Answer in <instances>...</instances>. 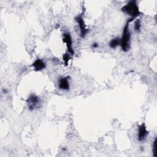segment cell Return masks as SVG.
<instances>
[{
    "instance_id": "obj_1",
    "label": "cell",
    "mask_w": 157,
    "mask_h": 157,
    "mask_svg": "<svg viewBox=\"0 0 157 157\" xmlns=\"http://www.w3.org/2000/svg\"><path fill=\"white\" fill-rule=\"evenodd\" d=\"M134 18H130L126 23L123 32V35L120 39V45L123 51L126 52L129 48V42L131 38V33L129 29V23L131 22Z\"/></svg>"
},
{
    "instance_id": "obj_2",
    "label": "cell",
    "mask_w": 157,
    "mask_h": 157,
    "mask_svg": "<svg viewBox=\"0 0 157 157\" xmlns=\"http://www.w3.org/2000/svg\"><path fill=\"white\" fill-rule=\"evenodd\" d=\"M121 10L124 13L128 14L132 18H136L139 15L140 12L136 1H131L127 4L121 8Z\"/></svg>"
},
{
    "instance_id": "obj_3",
    "label": "cell",
    "mask_w": 157,
    "mask_h": 157,
    "mask_svg": "<svg viewBox=\"0 0 157 157\" xmlns=\"http://www.w3.org/2000/svg\"><path fill=\"white\" fill-rule=\"evenodd\" d=\"M63 42L66 44L69 53L71 55H73L74 53V52L72 49V41L71 36L69 33H66L63 34Z\"/></svg>"
},
{
    "instance_id": "obj_4",
    "label": "cell",
    "mask_w": 157,
    "mask_h": 157,
    "mask_svg": "<svg viewBox=\"0 0 157 157\" xmlns=\"http://www.w3.org/2000/svg\"><path fill=\"white\" fill-rule=\"evenodd\" d=\"M27 102L28 104V107L29 109L31 110H34L35 108L37 107L38 104H39V98L34 95V94H31L28 99Z\"/></svg>"
},
{
    "instance_id": "obj_5",
    "label": "cell",
    "mask_w": 157,
    "mask_h": 157,
    "mask_svg": "<svg viewBox=\"0 0 157 157\" xmlns=\"http://www.w3.org/2000/svg\"><path fill=\"white\" fill-rule=\"evenodd\" d=\"M148 135V131L144 123H142L139 126L138 129V140L139 141H143Z\"/></svg>"
},
{
    "instance_id": "obj_6",
    "label": "cell",
    "mask_w": 157,
    "mask_h": 157,
    "mask_svg": "<svg viewBox=\"0 0 157 157\" xmlns=\"http://www.w3.org/2000/svg\"><path fill=\"white\" fill-rule=\"evenodd\" d=\"M75 20L78 22V25L80 26V31H81V36L84 37L86 35V34L87 33L88 29L85 27V25L84 24L83 18L81 16H77L75 18Z\"/></svg>"
},
{
    "instance_id": "obj_7",
    "label": "cell",
    "mask_w": 157,
    "mask_h": 157,
    "mask_svg": "<svg viewBox=\"0 0 157 157\" xmlns=\"http://www.w3.org/2000/svg\"><path fill=\"white\" fill-rule=\"evenodd\" d=\"M34 69L36 71H42V69H44L45 67V63L40 59H36L32 64Z\"/></svg>"
},
{
    "instance_id": "obj_8",
    "label": "cell",
    "mask_w": 157,
    "mask_h": 157,
    "mask_svg": "<svg viewBox=\"0 0 157 157\" xmlns=\"http://www.w3.org/2000/svg\"><path fill=\"white\" fill-rule=\"evenodd\" d=\"M59 88L63 90H67L69 88V83L66 77H62L59 80Z\"/></svg>"
},
{
    "instance_id": "obj_9",
    "label": "cell",
    "mask_w": 157,
    "mask_h": 157,
    "mask_svg": "<svg viewBox=\"0 0 157 157\" xmlns=\"http://www.w3.org/2000/svg\"><path fill=\"white\" fill-rule=\"evenodd\" d=\"M119 45H120V39L118 37H115L112 39L109 42V46L112 48H116Z\"/></svg>"
},
{
    "instance_id": "obj_10",
    "label": "cell",
    "mask_w": 157,
    "mask_h": 157,
    "mask_svg": "<svg viewBox=\"0 0 157 157\" xmlns=\"http://www.w3.org/2000/svg\"><path fill=\"white\" fill-rule=\"evenodd\" d=\"M140 21L139 19H137V20L135 22V25H134V29L136 31H139L140 29Z\"/></svg>"
},
{
    "instance_id": "obj_11",
    "label": "cell",
    "mask_w": 157,
    "mask_h": 157,
    "mask_svg": "<svg viewBox=\"0 0 157 157\" xmlns=\"http://www.w3.org/2000/svg\"><path fill=\"white\" fill-rule=\"evenodd\" d=\"M153 156L155 157H156L157 156V152H156V139H155L154 142H153Z\"/></svg>"
},
{
    "instance_id": "obj_12",
    "label": "cell",
    "mask_w": 157,
    "mask_h": 157,
    "mask_svg": "<svg viewBox=\"0 0 157 157\" xmlns=\"http://www.w3.org/2000/svg\"><path fill=\"white\" fill-rule=\"evenodd\" d=\"M63 61H64L65 64L67 65V63H68V61L69 60V58H70L69 55L67 54V53H65V54L63 55Z\"/></svg>"
},
{
    "instance_id": "obj_13",
    "label": "cell",
    "mask_w": 157,
    "mask_h": 157,
    "mask_svg": "<svg viewBox=\"0 0 157 157\" xmlns=\"http://www.w3.org/2000/svg\"><path fill=\"white\" fill-rule=\"evenodd\" d=\"M98 46V45L97 44H96V43H94V44H93V48H96V47H97Z\"/></svg>"
}]
</instances>
